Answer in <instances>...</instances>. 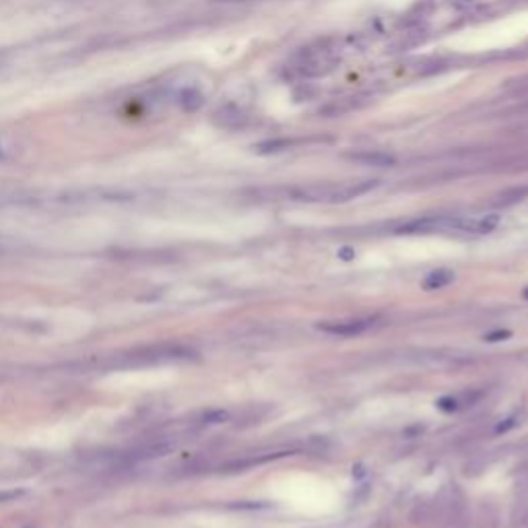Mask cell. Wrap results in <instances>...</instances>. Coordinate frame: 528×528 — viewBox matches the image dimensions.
<instances>
[{
    "instance_id": "obj_6",
    "label": "cell",
    "mask_w": 528,
    "mask_h": 528,
    "mask_svg": "<svg viewBox=\"0 0 528 528\" xmlns=\"http://www.w3.org/2000/svg\"><path fill=\"white\" fill-rule=\"evenodd\" d=\"M180 105H182L184 110L193 112V110L202 105V96H200L196 89H184V91L180 93Z\"/></svg>"
},
{
    "instance_id": "obj_8",
    "label": "cell",
    "mask_w": 528,
    "mask_h": 528,
    "mask_svg": "<svg viewBox=\"0 0 528 528\" xmlns=\"http://www.w3.org/2000/svg\"><path fill=\"white\" fill-rule=\"evenodd\" d=\"M202 419H205V423H225L229 419V413L223 408H215V411H207Z\"/></svg>"
},
{
    "instance_id": "obj_11",
    "label": "cell",
    "mask_w": 528,
    "mask_h": 528,
    "mask_svg": "<svg viewBox=\"0 0 528 528\" xmlns=\"http://www.w3.org/2000/svg\"><path fill=\"white\" fill-rule=\"evenodd\" d=\"M510 336H512L510 331H493V333H487V335H485V340L498 343V340H505V338H510Z\"/></svg>"
},
{
    "instance_id": "obj_9",
    "label": "cell",
    "mask_w": 528,
    "mask_h": 528,
    "mask_svg": "<svg viewBox=\"0 0 528 528\" xmlns=\"http://www.w3.org/2000/svg\"><path fill=\"white\" fill-rule=\"evenodd\" d=\"M437 408L440 411H446V413H454L458 408V398L454 396H442V398H437Z\"/></svg>"
},
{
    "instance_id": "obj_15",
    "label": "cell",
    "mask_w": 528,
    "mask_h": 528,
    "mask_svg": "<svg viewBox=\"0 0 528 528\" xmlns=\"http://www.w3.org/2000/svg\"><path fill=\"white\" fill-rule=\"evenodd\" d=\"M522 297H524V299H528V287L522 291Z\"/></svg>"
},
{
    "instance_id": "obj_5",
    "label": "cell",
    "mask_w": 528,
    "mask_h": 528,
    "mask_svg": "<svg viewBox=\"0 0 528 528\" xmlns=\"http://www.w3.org/2000/svg\"><path fill=\"white\" fill-rule=\"evenodd\" d=\"M215 120L219 126H225V128H231V126H238L241 120H243V114H241L238 108H221L215 114Z\"/></svg>"
},
{
    "instance_id": "obj_3",
    "label": "cell",
    "mask_w": 528,
    "mask_h": 528,
    "mask_svg": "<svg viewBox=\"0 0 528 528\" xmlns=\"http://www.w3.org/2000/svg\"><path fill=\"white\" fill-rule=\"evenodd\" d=\"M374 322L367 318V320H345V322H322L318 324V328L322 333H328V335L335 336H357L361 333H365Z\"/></svg>"
},
{
    "instance_id": "obj_10",
    "label": "cell",
    "mask_w": 528,
    "mask_h": 528,
    "mask_svg": "<svg viewBox=\"0 0 528 528\" xmlns=\"http://www.w3.org/2000/svg\"><path fill=\"white\" fill-rule=\"evenodd\" d=\"M21 495H25L23 489H4L0 491V504H8L13 500H19Z\"/></svg>"
},
{
    "instance_id": "obj_4",
    "label": "cell",
    "mask_w": 528,
    "mask_h": 528,
    "mask_svg": "<svg viewBox=\"0 0 528 528\" xmlns=\"http://www.w3.org/2000/svg\"><path fill=\"white\" fill-rule=\"evenodd\" d=\"M454 281V272L450 268H437V270H432L425 281H423V287L427 291H433V289H444L448 287L450 283Z\"/></svg>"
},
{
    "instance_id": "obj_13",
    "label": "cell",
    "mask_w": 528,
    "mask_h": 528,
    "mask_svg": "<svg viewBox=\"0 0 528 528\" xmlns=\"http://www.w3.org/2000/svg\"><path fill=\"white\" fill-rule=\"evenodd\" d=\"M514 423H516V421H514V417H510V419H505V423H500V425L495 427V432L498 433L507 432V430H512V427H514Z\"/></svg>"
},
{
    "instance_id": "obj_7",
    "label": "cell",
    "mask_w": 528,
    "mask_h": 528,
    "mask_svg": "<svg viewBox=\"0 0 528 528\" xmlns=\"http://www.w3.org/2000/svg\"><path fill=\"white\" fill-rule=\"evenodd\" d=\"M21 246V241L15 240V238H8V236H0V256H6V254H13L17 252Z\"/></svg>"
},
{
    "instance_id": "obj_12",
    "label": "cell",
    "mask_w": 528,
    "mask_h": 528,
    "mask_svg": "<svg viewBox=\"0 0 528 528\" xmlns=\"http://www.w3.org/2000/svg\"><path fill=\"white\" fill-rule=\"evenodd\" d=\"M338 256H340L343 260H353V258H355V250H353V248H340V250H338Z\"/></svg>"
},
{
    "instance_id": "obj_1",
    "label": "cell",
    "mask_w": 528,
    "mask_h": 528,
    "mask_svg": "<svg viewBox=\"0 0 528 528\" xmlns=\"http://www.w3.org/2000/svg\"><path fill=\"white\" fill-rule=\"evenodd\" d=\"M378 182L363 180V182H343V184H314L308 188H297L295 196L302 200H326V202H347L357 198L361 194L376 188Z\"/></svg>"
},
{
    "instance_id": "obj_2",
    "label": "cell",
    "mask_w": 528,
    "mask_h": 528,
    "mask_svg": "<svg viewBox=\"0 0 528 528\" xmlns=\"http://www.w3.org/2000/svg\"><path fill=\"white\" fill-rule=\"evenodd\" d=\"M176 448V442L169 437H155L151 442H144L141 446H137L134 450H130V454H124L128 462H139V460H153V458L166 457Z\"/></svg>"
},
{
    "instance_id": "obj_14",
    "label": "cell",
    "mask_w": 528,
    "mask_h": 528,
    "mask_svg": "<svg viewBox=\"0 0 528 528\" xmlns=\"http://www.w3.org/2000/svg\"><path fill=\"white\" fill-rule=\"evenodd\" d=\"M4 153H6V149H4V147H2V143H0V159H4V157H6Z\"/></svg>"
}]
</instances>
